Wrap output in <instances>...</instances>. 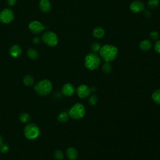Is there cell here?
Here are the masks:
<instances>
[{"mask_svg": "<svg viewBox=\"0 0 160 160\" xmlns=\"http://www.w3.org/2000/svg\"><path fill=\"white\" fill-rule=\"evenodd\" d=\"M152 98L157 104H160V89H156L152 94Z\"/></svg>", "mask_w": 160, "mask_h": 160, "instance_id": "21", "label": "cell"}, {"mask_svg": "<svg viewBox=\"0 0 160 160\" xmlns=\"http://www.w3.org/2000/svg\"><path fill=\"white\" fill-rule=\"evenodd\" d=\"M101 48V44H100L99 42H93V43L91 45V47H90L91 51H92V52H95V53L97 52H98V51H99Z\"/></svg>", "mask_w": 160, "mask_h": 160, "instance_id": "23", "label": "cell"}, {"mask_svg": "<svg viewBox=\"0 0 160 160\" xmlns=\"http://www.w3.org/2000/svg\"><path fill=\"white\" fill-rule=\"evenodd\" d=\"M88 101H89V104L91 106H94L97 103V101H98L97 96L94 94H92L90 96Z\"/></svg>", "mask_w": 160, "mask_h": 160, "instance_id": "26", "label": "cell"}, {"mask_svg": "<svg viewBox=\"0 0 160 160\" xmlns=\"http://www.w3.org/2000/svg\"><path fill=\"white\" fill-rule=\"evenodd\" d=\"M84 106L81 103H76L69 111V116L74 119H80L85 114Z\"/></svg>", "mask_w": 160, "mask_h": 160, "instance_id": "5", "label": "cell"}, {"mask_svg": "<svg viewBox=\"0 0 160 160\" xmlns=\"http://www.w3.org/2000/svg\"><path fill=\"white\" fill-rule=\"evenodd\" d=\"M42 39L49 46H55L58 42V38L57 35L51 31L44 32L42 36Z\"/></svg>", "mask_w": 160, "mask_h": 160, "instance_id": "6", "label": "cell"}, {"mask_svg": "<svg viewBox=\"0 0 160 160\" xmlns=\"http://www.w3.org/2000/svg\"><path fill=\"white\" fill-rule=\"evenodd\" d=\"M112 70V66L109 62H106L102 67V71L105 73H109Z\"/></svg>", "mask_w": 160, "mask_h": 160, "instance_id": "25", "label": "cell"}, {"mask_svg": "<svg viewBox=\"0 0 160 160\" xmlns=\"http://www.w3.org/2000/svg\"><path fill=\"white\" fill-rule=\"evenodd\" d=\"M19 120L22 123H27L31 121V116L27 112H22L19 116Z\"/></svg>", "mask_w": 160, "mask_h": 160, "instance_id": "19", "label": "cell"}, {"mask_svg": "<svg viewBox=\"0 0 160 160\" xmlns=\"http://www.w3.org/2000/svg\"><path fill=\"white\" fill-rule=\"evenodd\" d=\"M9 151V145L7 143L2 142L0 146V151L2 153H6Z\"/></svg>", "mask_w": 160, "mask_h": 160, "instance_id": "27", "label": "cell"}, {"mask_svg": "<svg viewBox=\"0 0 160 160\" xmlns=\"http://www.w3.org/2000/svg\"><path fill=\"white\" fill-rule=\"evenodd\" d=\"M148 7L151 9H155L159 5V0H149L148 2Z\"/></svg>", "mask_w": 160, "mask_h": 160, "instance_id": "22", "label": "cell"}, {"mask_svg": "<svg viewBox=\"0 0 160 160\" xmlns=\"http://www.w3.org/2000/svg\"><path fill=\"white\" fill-rule=\"evenodd\" d=\"M92 34L96 38H101L104 35V30L101 27H96L92 31Z\"/></svg>", "mask_w": 160, "mask_h": 160, "instance_id": "16", "label": "cell"}, {"mask_svg": "<svg viewBox=\"0 0 160 160\" xmlns=\"http://www.w3.org/2000/svg\"><path fill=\"white\" fill-rule=\"evenodd\" d=\"M90 89H91V91H96V87H94V86L91 87Z\"/></svg>", "mask_w": 160, "mask_h": 160, "instance_id": "33", "label": "cell"}, {"mask_svg": "<svg viewBox=\"0 0 160 160\" xmlns=\"http://www.w3.org/2000/svg\"><path fill=\"white\" fill-rule=\"evenodd\" d=\"M28 57L31 59H36L39 56V53L36 49L34 48H29L27 52Z\"/></svg>", "mask_w": 160, "mask_h": 160, "instance_id": "17", "label": "cell"}, {"mask_svg": "<svg viewBox=\"0 0 160 160\" xmlns=\"http://www.w3.org/2000/svg\"><path fill=\"white\" fill-rule=\"evenodd\" d=\"M2 141H3V139H2V136L0 135V146L2 144Z\"/></svg>", "mask_w": 160, "mask_h": 160, "instance_id": "34", "label": "cell"}, {"mask_svg": "<svg viewBox=\"0 0 160 160\" xmlns=\"http://www.w3.org/2000/svg\"><path fill=\"white\" fill-rule=\"evenodd\" d=\"M129 8L132 12L138 13L142 11L144 9V4L139 0H135L131 3Z\"/></svg>", "mask_w": 160, "mask_h": 160, "instance_id": "10", "label": "cell"}, {"mask_svg": "<svg viewBox=\"0 0 160 160\" xmlns=\"http://www.w3.org/2000/svg\"><path fill=\"white\" fill-rule=\"evenodd\" d=\"M14 19V12L10 9H4L0 12V21L3 23H9Z\"/></svg>", "mask_w": 160, "mask_h": 160, "instance_id": "7", "label": "cell"}, {"mask_svg": "<svg viewBox=\"0 0 160 160\" xmlns=\"http://www.w3.org/2000/svg\"><path fill=\"white\" fill-rule=\"evenodd\" d=\"M154 49L155 51L158 52L159 54H160V40L159 41H158L155 45H154Z\"/></svg>", "mask_w": 160, "mask_h": 160, "instance_id": "29", "label": "cell"}, {"mask_svg": "<svg viewBox=\"0 0 160 160\" xmlns=\"http://www.w3.org/2000/svg\"><path fill=\"white\" fill-rule=\"evenodd\" d=\"M52 89V85L50 81L43 79L38 82L34 86V90L38 94L41 96L48 95Z\"/></svg>", "mask_w": 160, "mask_h": 160, "instance_id": "2", "label": "cell"}, {"mask_svg": "<svg viewBox=\"0 0 160 160\" xmlns=\"http://www.w3.org/2000/svg\"><path fill=\"white\" fill-rule=\"evenodd\" d=\"M118 53V48L111 44H104L99 50L100 56L105 62L113 61L116 58Z\"/></svg>", "mask_w": 160, "mask_h": 160, "instance_id": "1", "label": "cell"}, {"mask_svg": "<svg viewBox=\"0 0 160 160\" xmlns=\"http://www.w3.org/2000/svg\"><path fill=\"white\" fill-rule=\"evenodd\" d=\"M101 64L100 57L95 52L88 54L84 59V65L86 68L90 70H94L98 68Z\"/></svg>", "mask_w": 160, "mask_h": 160, "instance_id": "3", "label": "cell"}, {"mask_svg": "<svg viewBox=\"0 0 160 160\" xmlns=\"http://www.w3.org/2000/svg\"><path fill=\"white\" fill-rule=\"evenodd\" d=\"M39 8L43 12H48L51 9V3L48 0H41L39 2Z\"/></svg>", "mask_w": 160, "mask_h": 160, "instance_id": "13", "label": "cell"}, {"mask_svg": "<svg viewBox=\"0 0 160 160\" xmlns=\"http://www.w3.org/2000/svg\"><path fill=\"white\" fill-rule=\"evenodd\" d=\"M33 42L34 44H39L41 42V39L39 38H34L33 39Z\"/></svg>", "mask_w": 160, "mask_h": 160, "instance_id": "32", "label": "cell"}, {"mask_svg": "<svg viewBox=\"0 0 160 160\" xmlns=\"http://www.w3.org/2000/svg\"><path fill=\"white\" fill-rule=\"evenodd\" d=\"M62 92L66 96H71L74 93V87L70 83L65 84L62 88Z\"/></svg>", "mask_w": 160, "mask_h": 160, "instance_id": "11", "label": "cell"}, {"mask_svg": "<svg viewBox=\"0 0 160 160\" xmlns=\"http://www.w3.org/2000/svg\"><path fill=\"white\" fill-rule=\"evenodd\" d=\"M58 120L61 122H65L69 119V115L66 112H62L58 116Z\"/></svg>", "mask_w": 160, "mask_h": 160, "instance_id": "20", "label": "cell"}, {"mask_svg": "<svg viewBox=\"0 0 160 160\" xmlns=\"http://www.w3.org/2000/svg\"><path fill=\"white\" fill-rule=\"evenodd\" d=\"M144 14L146 17L149 18V17L151 16V12H150L149 10H145V11H144Z\"/></svg>", "mask_w": 160, "mask_h": 160, "instance_id": "31", "label": "cell"}, {"mask_svg": "<svg viewBox=\"0 0 160 160\" xmlns=\"http://www.w3.org/2000/svg\"><path fill=\"white\" fill-rule=\"evenodd\" d=\"M139 47L141 50H142L144 51H149L151 48L152 44L149 40L144 39L140 42Z\"/></svg>", "mask_w": 160, "mask_h": 160, "instance_id": "15", "label": "cell"}, {"mask_svg": "<svg viewBox=\"0 0 160 160\" xmlns=\"http://www.w3.org/2000/svg\"><path fill=\"white\" fill-rule=\"evenodd\" d=\"M77 94L80 98H85L89 96L91 91L90 88L85 84L80 85L77 89Z\"/></svg>", "mask_w": 160, "mask_h": 160, "instance_id": "9", "label": "cell"}, {"mask_svg": "<svg viewBox=\"0 0 160 160\" xmlns=\"http://www.w3.org/2000/svg\"><path fill=\"white\" fill-rule=\"evenodd\" d=\"M29 28L33 33L39 34L45 29V27L41 22L37 21H34L29 23Z\"/></svg>", "mask_w": 160, "mask_h": 160, "instance_id": "8", "label": "cell"}, {"mask_svg": "<svg viewBox=\"0 0 160 160\" xmlns=\"http://www.w3.org/2000/svg\"><path fill=\"white\" fill-rule=\"evenodd\" d=\"M16 2V0H7V2L9 6H14Z\"/></svg>", "mask_w": 160, "mask_h": 160, "instance_id": "30", "label": "cell"}, {"mask_svg": "<svg viewBox=\"0 0 160 160\" xmlns=\"http://www.w3.org/2000/svg\"><path fill=\"white\" fill-rule=\"evenodd\" d=\"M66 156L69 160H75L78 156V152L74 148L70 147L66 150Z\"/></svg>", "mask_w": 160, "mask_h": 160, "instance_id": "14", "label": "cell"}, {"mask_svg": "<svg viewBox=\"0 0 160 160\" xmlns=\"http://www.w3.org/2000/svg\"><path fill=\"white\" fill-rule=\"evenodd\" d=\"M24 134L26 138L28 139H35L39 136L40 129L36 124L29 123L25 126L24 129Z\"/></svg>", "mask_w": 160, "mask_h": 160, "instance_id": "4", "label": "cell"}, {"mask_svg": "<svg viewBox=\"0 0 160 160\" xmlns=\"http://www.w3.org/2000/svg\"><path fill=\"white\" fill-rule=\"evenodd\" d=\"M159 33L157 32V31H152L151 33H150V37L152 39L154 40V41H156L159 38Z\"/></svg>", "mask_w": 160, "mask_h": 160, "instance_id": "28", "label": "cell"}, {"mask_svg": "<svg viewBox=\"0 0 160 160\" xmlns=\"http://www.w3.org/2000/svg\"><path fill=\"white\" fill-rule=\"evenodd\" d=\"M54 157L57 160H62L64 158V154L61 150L57 149L54 152Z\"/></svg>", "mask_w": 160, "mask_h": 160, "instance_id": "24", "label": "cell"}, {"mask_svg": "<svg viewBox=\"0 0 160 160\" xmlns=\"http://www.w3.org/2000/svg\"><path fill=\"white\" fill-rule=\"evenodd\" d=\"M34 78L31 75H26L23 78L24 84L28 86H32L34 84Z\"/></svg>", "mask_w": 160, "mask_h": 160, "instance_id": "18", "label": "cell"}, {"mask_svg": "<svg viewBox=\"0 0 160 160\" xmlns=\"http://www.w3.org/2000/svg\"><path fill=\"white\" fill-rule=\"evenodd\" d=\"M22 52L21 47L18 44L12 46L9 49V54L13 58H18Z\"/></svg>", "mask_w": 160, "mask_h": 160, "instance_id": "12", "label": "cell"}]
</instances>
